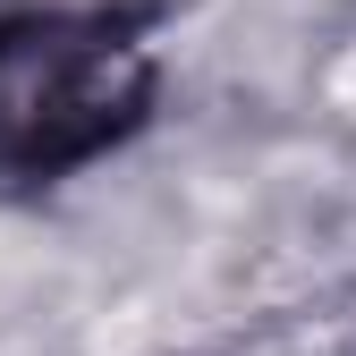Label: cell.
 I'll return each instance as SVG.
<instances>
[{
    "mask_svg": "<svg viewBox=\"0 0 356 356\" xmlns=\"http://www.w3.org/2000/svg\"><path fill=\"white\" fill-rule=\"evenodd\" d=\"M153 111V42L127 9L0 17V178H68Z\"/></svg>",
    "mask_w": 356,
    "mask_h": 356,
    "instance_id": "1",
    "label": "cell"
}]
</instances>
